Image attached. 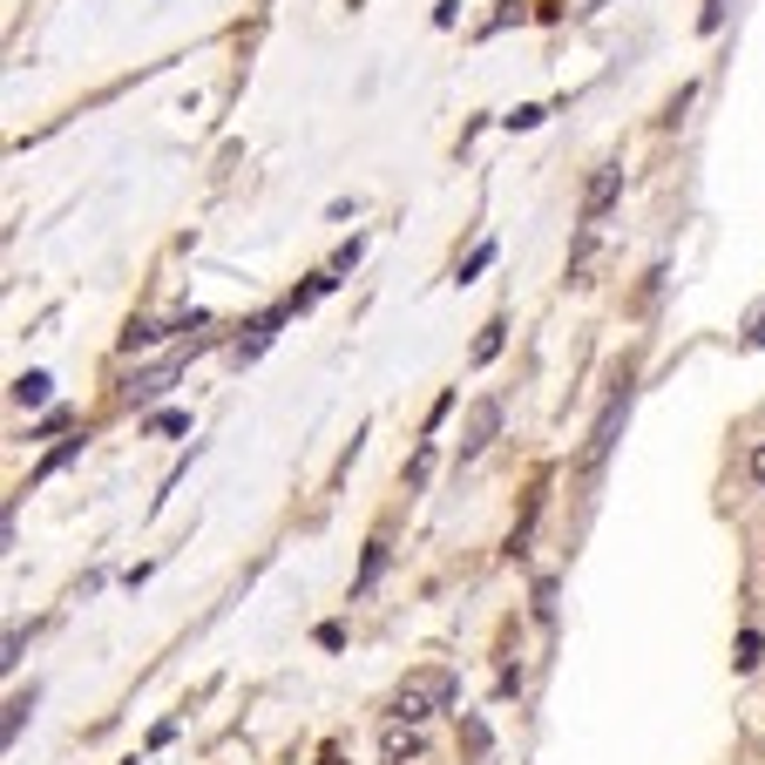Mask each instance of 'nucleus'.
<instances>
[{
  "label": "nucleus",
  "mask_w": 765,
  "mask_h": 765,
  "mask_svg": "<svg viewBox=\"0 0 765 765\" xmlns=\"http://www.w3.org/2000/svg\"><path fill=\"white\" fill-rule=\"evenodd\" d=\"M448 705H454V670H441V664L400 677V692H393V718H400V725H420V718H434V712H448Z\"/></svg>",
  "instance_id": "obj_1"
},
{
  "label": "nucleus",
  "mask_w": 765,
  "mask_h": 765,
  "mask_svg": "<svg viewBox=\"0 0 765 765\" xmlns=\"http://www.w3.org/2000/svg\"><path fill=\"white\" fill-rule=\"evenodd\" d=\"M494 428H501V400H474L468 428H461V461H474V454L494 441Z\"/></svg>",
  "instance_id": "obj_2"
},
{
  "label": "nucleus",
  "mask_w": 765,
  "mask_h": 765,
  "mask_svg": "<svg viewBox=\"0 0 765 765\" xmlns=\"http://www.w3.org/2000/svg\"><path fill=\"white\" fill-rule=\"evenodd\" d=\"M624 413H630V386L604 406V420H597V434H589V468H604L610 461V448H617V428H624Z\"/></svg>",
  "instance_id": "obj_3"
},
{
  "label": "nucleus",
  "mask_w": 765,
  "mask_h": 765,
  "mask_svg": "<svg viewBox=\"0 0 765 765\" xmlns=\"http://www.w3.org/2000/svg\"><path fill=\"white\" fill-rule=\"evenodd\" d=\"M617 190H624V169H617V163H610V169H597V184H589V204H582V217L597 224V217L617 204Z\"/></svg>",
  "instance_id": "obj_4"
},
{
  "label": "nucleus",
  "mask_w": 765,
  "mask_h": 765,
  "mask_svg": "<svg viewBox=\"0 0 765 765\" xmlns=\"http://www.w3.org/2000/svg\"><path fill=\"white\" fill-rule=\"evenodd\" d=\"M48 386H55L48 373H21V380H14V400H21V406H41V400H48Z\"/></svg>",
  "instance_id": "obj_5"
},
{
  "label": "nucleus",
  "mask_w": 765,
  "mask_h": 765,
  "mask_svg": "<svg viewBox=\"0 0 765 765\" xmlns=\"http://www.w3.org/2000/svg\"><path fill=\"white\" fill-rule=\"evenodd\" d=\"M501 332H508L501 318H488V325H481V339H474V366H488V360L501 353Z\"/></svg>",
  "instance_id": "obj_6"
},
{
  "label": "nucleus",
  "mask_w": 765,
  "mask_h": 765,
  "mask_svg": "<svg viewBox=\"0 0 765 765\" xmlns=\"http://www.w3.org/2000/svg\"><path fill=\"white\" fill-rule=\"evenodd\" d=\"M163 386H169V366H156V373H136V380H129V400H156Z\"/></svg>",
  "instance_id": "obj_7"
},
{
  "label": "nucleus",
  "mask_w": 765,
  "mask_h": 765,
  "mask_svg": "<svg viewBox=\"0 0 765 765\" xmlns=\"http://www.w3.org/2000/svg\"><path fill=\"white\" fill-rule=\"evenodd\" d=\"M758 650H765V637H758V630H745V637H738V657H732V664H738V670H758Z\"/></svg>",
  "instance_id": "obj_8"
},
{
  "label": "nucleus",
  "mask_w": 765,
  "mask_h": 765,
  "mask_svg": "<svg viewBox=\"0 0 765 765\" xmlns=\"http://www.w3.org/2000/svg\"><path fill=\"white\" fill-rule=\"evenodd\" d=\"M488 265H494V244H474V251H468V265H461V285H468V278H481Z\"/></svg>",
  "instance_id": "obj_9"
},
{
  "label": "nucleus",
  "mask_w": 765,
  "mask_h": 765,
  "mask_svg": "<svg viewBox=\"0 0 765 765\" xmlns=\"http://www.w3.org/2000/svg\"><path fill=\"white\" fill-rule=\"evenodd\" d=\"M28 712H35V692H28V698H14V705H8V745H14V738H21V725H28Z\"/></svg>",
  "instance_id": "obj_10"
},
{
  "label": "nucleus",
  "mask_w": 765,
  "mask_h": 765,
  "mask_svg": "<svg viewBox=\"0 0 765 765\" xmlns=\"http://www.w3.org/2000/svg\"><path fill=\"white\" fill-rule=\"evenodd\" d=\"M149 434H190V413H156Z\"/></svg>",
  "instance_id": "obj_11"
},
{
  "label": "nucleus",
  "mask_w": 765,
  "mask_h": 765,
  "mask_svg": "<svg viewBox=\"0 0 765 765\" xmlns=\"http://www.w3.org/2000/svg\"><path fill=\"white\" fill-rule=\"evenodd\" d=\"M413 752H420V738H413V732H406V738H400V732H386V758H393V765H400V758H413Z\"/></svg>",
  "instance_id": "obj_12"
},
{
  "label": "nucleus",
  "mask_w": 765,
  "mask_h": 765,
  "mask_svg": "<svg viewBox=\"0 0 765 765\" xmlns=\"http://www.w3.org/2000/svg\"><path fill=\"white\" fill-rule=\"evenodd\" d=\"M75 454H81V441H61V448H55V454H48V461H41V474H55V468H68V461H75Z\"/></svg>",
  "instance_id": "obj_13"
},
{
  "label": "nucleus",
  "mask_w": 765,
  "mask_h": 765,
  "mask_svg": "<svg viewBox=\"0 0 765 765\" xmlns=\"http://www.w3.org/2000/svg\"><path fill=\"white\" fill-rule=\"evenodd\" d=\"M380 569H386V542H373V549H366V569H360V589H366V582H373Z\"/></svg>",
  "instance_id": "obj_14"
},
{
  "label": "nucleus",
  "mask_w": 765,
  "mask_h": 765,
  "mask_svg": "<svg viewBox=\"0 0 765 765\" xmlns=\"http://www.w3.org/2000/svg\"><path fill=\"white\" fill-rule=\"evenodd\" d=\"M745 346H765V305H758V312L745 318Z\"/></svg>",
  "instance_id": "obj_15"
},
{
  "label": "nucleus",
  "mask_w": 765,
  "mask_h": 765,
  "mask_svg": "<svg viewBox=\"0 0 765 765\" xmlns=\"http://www.w3.org/2000/svg\"><path fill=\"white\" fill-rule=\"evenodd\" d=\"M752 481H758V488H765V441H758V448H752Z\"/></svg>",
  "instance_id": "obj_16"
}]
</instances>
